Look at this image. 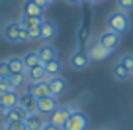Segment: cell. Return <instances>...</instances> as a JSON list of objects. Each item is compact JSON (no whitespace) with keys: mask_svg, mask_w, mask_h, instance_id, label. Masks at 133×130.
Segmentation results:
<instances>
[{"mask_svg":"<svg viewBox=\"0 0 133 130\" xmlns=\"http://www.w3.org/2000/svg\"><path fill=\"white\" fill-rule=\"evenodd\" d=\"M24 81H25V73H12L8 77V83L12 85V89H18Z\"/></svg>","mask_w":133,"mask_h":130,"instance_id":"23","label":"cell"},{"mask_svg":"<svg viewBox=\"0 0 133 130\" xmlns=\"http://www.w3.org/2000/svg\"><path fill=\"white\" fill-rule=\"evenodd\" d=\"M43 130H63V128H59V126H55V124H51L49 120L45 122V126H43Z\"/></svg>","mask_w":133,"mask_h":130,"instance_id":"30","label":"cell"},{"mask_svg":"<svg viewBox=\"0 0 133 130\" xmlns=\"http://www.w3.org/2000/svg\"><path fill=\"white\" fill-rule=\"evenodd\" d=\"M39 16H43V10L33 0H25L22 4V18H39Z\"/></svg>","mask_w":133,"mask_h":130,"instance_id":"13","label":"cell"},{"mask_svg":"<svg viewBox=\"0 0 133 130\" xmlns=\"http://www.w3.org/2000/svg\"><path fill=\"white\" fill-rule=\"evenodd\" d=\"M66 2H69V4H80L82 0H66Z\"/></svg>","mask_w":133,"mask_h":130,"instance_id":"32","label":"cell"},{"mask_svg":"<svg viewBox=\"0 0 133 130\" xmlns=\"http://www.w3.org/2000/svg\"><path fill=\"white\" fill-rule=\"evenodd\" d=\"M29 93H31L35 99H43V97H49V85H47V81L31 83V85H29Z\"/></svg>","mask_w":133,"mask_h":130,"instance_id":"18","label":"cell"},{"mask_svg":"<svg viewBox=\"0 0 133 130\" xmlns=\"http://www.w3.org/2000/svg\"><path fill=\"white\" fill-rule=\"evenodd\" d=\"M57 97H43V99H37V112L39 114H51L55 109H57Z\"/></svg>","mask_w":133,"mask_h":130,"instance_id":"10","label":"cell"},{"mask_svg":"<svg viewBox=\"0 0 133 130\" xmlns=\"http://www.w3.org/2000/svg\"><path fill=\"white\" fill-rule=\"evenodd\" d=\"M4 116H6V109L0 105V120H4Z\"/></svg>","mask_w":133,"mask_h":130,"instance_id":"31","label":"cell"},{"mask_svg":"<svg viewBox=\"0 0 133 130\" xmlns=\"http://www.w3.org/2000/svg\"><path fill=\"white\" fill-rule=\"evenodd\" d=\"M18 97L20 95H18L16 89H14V91H8V93H0V105L8 110V109H12V106L18 105Z\"/></svg>","mask_w":133,"mask_h":130,"instance_id":"17","label":"cell"},{"mask_svg":"<svg viewBox=\"0 0 133 130\" xmlns=\"http://www.w3.org/2000/svg\"><path fill=\"white\" fill-rule=\"evenodd\" d=\"M98 43H100L102 47H104L106 51H110V53H112V51H116V49H117V46L121 43V36L117 34V32L106 30L104 34H102V36L98 38Z\"/></svg>","mask_w":133,"mask_h":130,"instance_id":"4","label":"cell"},{"mask_svg":"<svg viewBox=\"0 0 133 130\" xmlns=\"http://www.w3.org/2000/svg\"><path fill=\"white\" fill-rule=\"evenodd\" d=\"M71 67L75 69V71H82V69H86L88 65H90V59H88L86 51H75V53L71 55Z\"/></svg>","mask_w":133,"mask_h":130,"instance_id":"9","label":"cell"},{"mask_svg":"<svg viewBox=\"0 0 133 130\" xmlns=\"http://www.w3.org/2000/svg\"><path fill=\"white\" fill-rule=\"evenodd\" d=\"M10 75H12V71H10L8 59H2V61H0V79H8Z\"/></svg>","mask_w":133,"mask_h":130,"instance_id":"25","label":"cell"},{"mask_svg":"<svg viewBox=\"0 0 133 130\" xmlns=\"http://www.w3.org/2000/svg\"><path fill=\"white\" fill-rule=\"evenodd\" d=\"M47 85H49V95L51 97L63 95L65 89H66V81L63 79L61 75H59V77H49V79H47Z\"/></svg>","mask_w":133,"mask_h":130,"instance_id":"11","label":"cell"},{"mask_svg":"<svg viewBox=\"0 0 133 130\" xmlns=\"http://www.w3.org/2000/svg\"><path fill=\"white\" fill-rule=\"evenodd\" d=\"M114 77H116L117 81H125V79H129V77H131V73H129L127 69H125L123 65L117 61L116 65H114Z\"/></svg>","mask_w":133,"mask_h":130,"instance_id":"22","label":"cell"},{"mask_svg":"<svg viewBox=\"0 0 133 130\" xmlns=\"http://www.w3.org/2000/svg\"><path fill=\"white\" fill-rule=\"evenodd\" d=\"M108 30H112V32H117V34H125L129 30V26H131V22H129L127 14L123 12V10H116V12H112L108 16Z\"/></svg>","mask_w":133,"mask_h":130,"instance_id":"1","label":"cell"},{"mask_svg":"<svg viewBox=\"0 0 133 130\" xmlns=\"http://www.w3.org/2000/svg\"><path fill=\"white\" fill-rule=\"evenodd\" d=\"M43 67H45L47 77H59V75H61V69H63V63L59 61V59H53V61L45 63Z\"/></svg>","mask_w":133,"mask_h":130,"instance_id":"19","label":"cell"},{"mask_svg":"<svg viewBox=\"0 0 133 130\" xmlns=\"http://www.w3.org/2000/svg\"><path fill=\"white\" fill-rule=\"evenodd\" d=\"M18 105H20L28 114H35L37 112V99H35L29 91L22 93V95L18 97Z\"/></svg>","mask_w":133,"mask_h":130,"instance_id":"5","label":"cell"},{"mask_svg":"<svg viewBox=\"0 0 133 130\" xmlns=\"http://www.w3.org/2000/svg\"><path fill=\"white\" fill-rule=\"evenodd\" d=\"M86 55H88L90 61H104V59L110 57V51H106L98 42H92L90 47H88V51H86Z\"/></svg>","mask_w":133,"mask_h":130,"instance_id":"7","label":"cell"},{"mask_svg":"<svg viewBox=\"0 0 133 130\" xmlns=\"http://www.w3.org/2000/svg\"><path fill=\"white\" fill-rule=\"evenodd\" d=\"M25 79L29 81V83H39V81H47L49 77H47L45 73V67L43 65H37V67H31L25 71Z\"/></svg>","mask_w":133,"mask_h":130,"instance_id":"15","label":"cell"},{"mask_svg":"<svg viewBox=\"0 0 133 130\" xmlns=\"http://www.w3.org/2000/svg\"><path fill=\"white\" fill-rule=\"evenodd\" d=\"M45 118H43V114L35 112V114H28L24 120L25 124V130H43V126H45Z\"/></svg>","mask_w":133,"mask_h":130,"instance_id":"12","label":"cell"},{"mask_svg":"<svg viewBox=\"0 0 133 130\" xmlns=\"http://www.w3.org/2000/svg\"><path fill=\"white\" fill-rule=\"evenodd\" d=\"M24 28H20V22H8V24L4 26V39L10 43H22L20 42V32Z\"/></svg>","mask_w":133,"mask_h":130,"instance_id":"6","label":"cell"},{"mask_svg":"<svg viewBox=\"0 0 133 130\" xmlns=\"http://www.w3.org/2000/svg\"><path fill=\"white\" fill-rule=\"evenodd\" d=\"M117 6L123 12H129V10H133V0H117Z\"/></svg>","mask_w":133,"mask_h":130,"instance_id":"27","label":"cell"},{"mask_svg":"<svg viewBox=\"0 0 133 130\" xmlns=\"http://www.w3.org/2000/svg\"><path fill=\"white\" fill-rule=\"evenodd\" d=\"M25 116H28V112H25V110L22 109L20 105H16V106H12V109L6 110L4 122H12V120H16V122H24V120H25Z\"/></svg>","mask_w":133,"mask_h":130,"instance_id":"16","label":"cell"},{"mask_svg":"<svg viewBox=\"0 0 133 130\" xmlns=\"http://www.w3.org/2000/svg\"><path fill=\"white\" fill-rule=\"evenodd\" d=\"M119 63H121V65H123V67L133 75V53H125L123 57L119 59Z\"/></svg>","mask_w":133,"mask_h":130,"instance_id":"24","label":"cell"},{"mask_svg":"<svg viewBox=\"0 0 133 130\" xmlns=\"http://www.w3.org/2000/svg\"><path fill=\"white\" fill-rule=\"evenodd\" d=\"M37 55H39V61H41V65H45V63H49V61H53V59H57V49H55L51 43H43V46L37 49Z\"/></svg>","mask_w":133,"mask_h":130,"instance_id":"14","label":"cell"},{"mask_svg":"<svg viewBox=\"0 0 133 130\" xmlns=\"http://www.w3.org/2000/svg\"><path fill=\"white\" fill-rule=\"evenodd\" d=\"M4 130H25V124L24 122H16V120L4 122Z\"/></svg>","mask_w":133,"mask_h":130,"instance_id":"26","label":"cell"},{"mask_svg":"<svg viewBox=\"0 0 133 130\" xmlns=\"http://www.w3.org/2000/svg\"><path fill=\"white\" fill-rule=\"evenodd\" d=\"M75 110H78L76 109V105H69V106H57V109L51 112V116H49V122L51 124H55V126H59V128H65V124H66V120H69V116H71Z\"/></svg>","mask_w":133,"mask_h":130,"instance_id":"2","label":"cell"},{"mask_svg":"<svg viewBox=\"0 0 133 130\" xmlns=\"http://www.w3.org/2000/svg\"><path fill=\"white\" fill-rule=\"evenodd\" d=\"M8 91H14L12 85L8 83V79H0V93H8Z\"/></svg>","mask_w":133,"mask_h":130,"instance_id":"28","label":"cell"},{"mask_svg":"<svg viewBox=\"0 0 133 130\" xmlns=\"http://www.w3.org/2000/svg\"><path fill=\"white\" fill-rule=\"evenodd\" d=\"M57 32H59L57 24H55V22H51V20H45V18H43L39 39H41V42H51V39H53L55 36H57Z\"/></svg>","mask_w":133,"mask_h":130,"instance_id":"8","label":"cell"},{"mask_svg":"<svg viewBox=\"0 0 133 130\" xmlns=\"http://www.w3.org/2000/svg\"><path fill=\"white\" fill-rule=\"evenodd\" d=\"M49 2H57V0H49Z\"/></svg>","mask_w":133,"mask_h":130,"instance_id":"34","label":"cell"},{"mask_svg":"<svg viewBox=\"0 0 133 130\" xmlns=\"http://www.w3.org/2000/svg\"><path fill=\"white\" fill-rule=\"evenodd\" d=\"M8 65H10V71L12 73H25V65H24V59L22 57H10Z\"/></svg>","mask_w":133,"mask_h":130,"instance_id":"21","label":"cell"},{"mask_svg":"<svg viewBox=\"0 0 133 130\" xmlns=\"http://www.w3.org/2000/svg\"><path fill=\"white\" fill-rule=\"evenodd\" d=\"M24 65H25V71L31 67H37V65H41V61H39V55L37 51H28V53H24Z\"/></svg>","mask_w":133,"mask_h":130,"instance_id":"20","label":"cell"},{"mask_svg":"<svg viewBox=\"0 0 133 130\" xmlns=\"http://www.w3.org/2000/svg\"><path fill=\"white\" fill-rule=\"evenodd\" d=\"M63 130H88V116L82 110H75V112L69 116L65 128Z\"/></svg>","mask_w":133,"mask_h":130,"instance_id":"3","label":"cell"},{"mask_svg":"<svg viewBox=\"0 0 133 130\" xmlns=\"http://www.w3.org/2000/svg\"><path fill=\"white\" fill-rule=\"evenodd\" d=\"M90 2H94V4H98V2H104V0H90Z\"/></svg>","mask_w":133,"mask_h":130,"instance_id":"33","label":"cell"},{"mask_svg":"<svg viewBox=\"0 0 133 130\" xmlns=\"http://www.w3.org/2000/svg\"><path fill=\"white\" fill-rule=\"evenodd\" d=\"M33 2H35V4H37V6H39V8H41V10H45V8H47V6H49V4H51L49 0H33Z\"/></svg>","mask_w":133,"mask_h":130,"instance_id":"29","label":"cell"}]
</instances>
